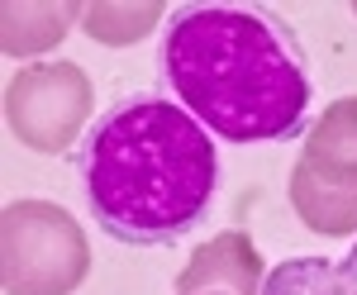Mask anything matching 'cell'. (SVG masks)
Returning <instances> with one entry per match:
<instances>
[{
    "label": "cell",
    "instance_id": "cell-1",
    "mask_svg": "<svg viewBox=\"0 0 357 295\" xmlns=\"http://www.w3.org/2000/svg\"><path fill=\"white\" fill-rule=\"evenodd\" d=\"M181 109L224 143L291 138L310 109V67L286 20L257 5H186L162 38Z\"/></svg>",
    "mask_w": 357,
    "mask_h": 295
},
{
    "label": "cell",
    "instance_id": "cell-2",
    "mask_svg": "<svg viewBox=\"0 0 357 295\" xmlns=\"http://www.w3.org/2000/svg\"><path fill=\"white\" fill-rule=\"evenodd\" d=\"M82 181L91 215L110 239L162 248L205 219L220 158L191 109L162 96H129L96 119Z\"/></svg>",
    "mask_w": 357,
    "mask_h": 295
},
{
    "label": "cell",
    "instance_id": "cell-3",
    "mask_svg": "<svg viewBox=\"0 0 357 295\" xmlns=\"http://www.w3.org/2000/svg\"><path fill=\"white\" fill-rule=\"evenodd\" d=\"M91 271L82 224L53 200H15L0 215L5 295H72Z\"/></svg>",
    "mask_w": 357,
    "mask_h": 295
},
{
    "label": "cell",
    "instance_id": "cell-4",
    "mask_svg": "<svg viewBox=\"0 0 357 295\" xmlns=\"http://www.w3.org/2000/svg\"><path fill=\"white\" fill-rule=\"evenodd\" d=\"M91 77L77 62H33L5 86V124L33 153H62L91 119Z\"/></svg>",
    "mask_w": 357,
    "mask_h": 295
},
{
    "label": "cell",
    "instance_id": "cell-5",
    "mask_svg": "<svg viewBox=\"0 0 357 295\" xmlns=\"http://www.w3.org/2000/svg\"><path fill=\"white\" fill-rule=\"evenodd\" d=\"M262 291V257L248 234L229 229L205 248H195L186 271L176 276V295H257Z\"/></svg>",
    "mask_w": 357,
    "mask_h": 295
},
{
    "label": "cell",
    "instance_id": "cell-6",
    "mask_svg": "<svg viewBox=\"0 0 357 295\" xmlns=\"http://www.w3.org/2000/svg\"><path fill=\"white\" fill-rule=\"evenodd\" d=\"M296 167H305L324 186L357 190V96H343L319 114Z\"/></svg>",
    "mask_w": 357,
    "mask_h": 295
},
{
    "label": "cell",
    "instance_id": "cell-7",
    "mask_svg": "<svg viewBox=\"0 0 357 295\" xmlns=\"http://www.w3.org/2000/svg\"><path fill=\"white\" fill-rule=\"evenodd\" d=\"M291 205H296L301 224L314 229V234H329V239L357 234V190L324 186V181H314L305 167L291 172Z\"/></svg>",
    "mask_w": 357,
    "mask_h": 295
},
{
    "label": "cell",
    "instance_id": "cell-8",
    "mask_svg": "<svg viewBox=\"0 0 357 295\" xmlns=\"http://www.w3.org/2000/svg\"><path fill=\"white\" fill-rule=\"evenodd\" d=\"M82 5H5L0 10V48L10 57H29L67 38Z\"/></svg>",
    "mask_w": 357,
    "mask_h": 295
},
{
    "label": "cell",
    "instance_id": "cell-9",
    "mask_svg": "<svg viewBox=\"0 0 357 295\" xmlns=\"http://www.w3.org/2000/svg\"><path fill=\"white\" fill-rule=\"evenodd\" d=\"M262 295H357L348 271L324 257H291L262 281Z\"/></svg>",
    "mask_w": 357,
    "mask_h": 295
},
{
    "label": "cell",
    "instance_id": "cell-10",
    "mask_svg": "<svg viewBox=\"0 0 357 295\" xmlns=\"http://www.w3.org/2000/svg\"><path fill=\"white\" fill-rule=\"evenodd\" d=\"M162 5H91L86 10V24L100 43H138L148 29L158 24Z\"/></svg>",
    "mask_w": 357,
    "mask_h": 295
},
{
    "label": "cell",
    "instance_id": "cell-11",
    "mask_svg": "<svg viewBox=\"0 0 357 295\" xmlns=\"http://www.w3.org/2000/svg\"><path fill=\"white\" fill-rule=\"evenodd\" d=\"M338 267L348 271V281H353V291H357V243H353V252H348V257H343Z\"/></svg>",
    "mask_w": 357,
    "mask_h": 295
}]
</instances>
